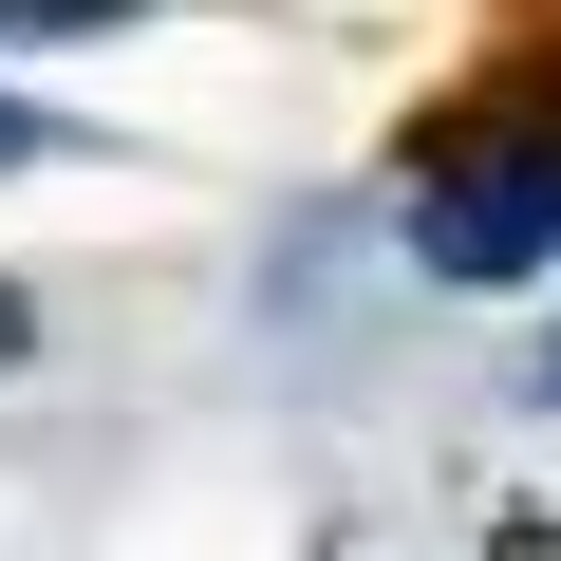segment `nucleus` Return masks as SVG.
Masks as SVG:
<instances>
[{"label": "nucleus", "instance_id": "f257e3e1", "mask_svg": "<svg viewBox=\"0 0 561 561\" xmlns=\"http://www.w3.org/2000/svg\"><path fill=\"white\" fill-rule=\"evenodd\" d=\"M412 262H431V280H524V262H561V131L449 150V169L412 187Z\"/></svg>", "mask_w": 561, "mask_h": 561}, {"label": "nucleus", "instance_id": "f03ea898", "mask_svg": "<svg viewBox=\"0 0 561 561\" xmlns=\"http://www.w3.org/2000/svg\"><path fill=\"white\" fill-rule=\"evenodd\" d=\"M113 20H150V0H0V38H113Z\"/></svg>", "mask_w": 561, "mask_h": 561}, {"label": "nucleus", "instance_id": "7ed1b4c3", "mask_svg": "<svg viewBox=\"0 0 561 561\" xmlns=\"http://www.w3.org/2000/svg\"><path fill=\"white\" fill-rule=\"evenodd\" d=\"M20 356H38V300H20V280H0V375H20Z\"/></svg>", "mask_w": 561, "mask_h": 561}, {"label": "nucleus", "instance_id": "39448f33", "mask_svg": "<svg viewBox=\"0 0 561 561\" xmlns=\"http://www.w3.org/2000/svg\"><path fill=\"white\" fill-rule=\"evenodd\" d=\"M542 412H561V337H542Z\"/></svg>", "mask_w": 561, "mask_h": 561}, {"label": "nucleus", "instance_id": "20e7f679", "mask_svg": "<svg viewBox=\"0 0 561 561\" xmlns=\"http://www.w3.org/2000/svg\"><path fill=\"white\" fill-rule=\"evenodd\" d=\"M38 150H57V131H38V113H20V94H0V169H38Z\"/></svg>", "mask_w": 561, "mask_h": 561}]
</instances>
